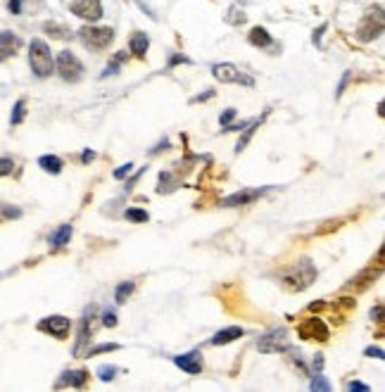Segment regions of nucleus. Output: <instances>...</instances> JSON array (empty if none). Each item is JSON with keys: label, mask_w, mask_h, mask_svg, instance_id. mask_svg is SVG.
I'll use <instances>...</instances> for the list:
<instances>
[{"label": "nucleus", "mask_w": 385, "mask_h": 392, "mask_svg": "<svg viewBox=\"0 0 385 392\" xmlns=\"http://www.w3.org/2000/svg\"><path fill=\"white\" fill-rule=\"evenodd\" d=\"M326 31V24H321V29L319 31H314V38H311V41H314L316 45H319V41H321V33Z\"/></svg>", "instance_id": "58836bf2"}, {"label": "nucleus", "mask_w": 385, "mask_h": 392, "mask_svg": "<svg viewBox=\"0 0 385 392\" xmlns=\"http://www.w3.org/2000/svg\"><path fill=\"white\" fill-rule=\"evenodd\" d=\"M58 72L60 76L65 79V81L74 83L79 79L83 76V65L79 62V58L74 53H69V50H62L58 55Z\"/></svg>", "instance_id": "423d86ee"}, {"label": "nucleus", "mask_w": 385, "mask_h": 392, "mask_svg": "<svg viewBox=\"0 0 385 392\" xmlns=\"http://www.w3.org/2000/svg\"><path fill=\"white\" fill-rule=\"evenodd\" d=\"M226 22H229V24H243V22H245V13H243V10H238V8H231Z\"/></svg>", "instance_id": "a878e982"}, {"label": "nucleus", "mask_w": 385, "mask_h": 392, "mask_svg": "<svg viewBox=\"0 0 385 392\" xmlns=\"http://www.w3.org/2000/svg\"><path fill=\"white\" fill-rule=\"evenodd\" d=\"M174 364H177L179 368H183L186 373H190V376H197V373L202 371V354L200 352L179 354V357H174Z\"/></svg>", "instance_id": "f8f14e48"}, {"label": "nucleus", "mask_w": 385, "mask_h": 392, "mask_svg": "<svg viewBox=\"0 0 385 392\" xmlns=\"http://www.w3.org/2000/svg\"><path fill=\"white\" fill-rule=\"evenodd\" d=\"M93 314H95V307H90L86 314H83L81 328H79V338H76V345H74V354H79V352H81V345L88 340V335H90V319H93Z\"/></svg>", "instance_id": "dca6fc26"}, {"label": "nucleus", "mask_w": 385, "mask_h": 392, "mask_svg": "<svg viewBox=\"0 0 385 392\" xmlns=\"http://www.w3.org/2000/svg\"><path fill=\"white\" fill-rule=\"evenodd\" d=\"M86 380H88V371H83V368H76V371H65L62 373V378L58 380V388H62V385L81 388V385H86Z\"/></svg>", "instance_id": "4468645a"}, {"label": "nucleus", "mask_w": 385, "mask_h": 392, "mask_svg": "<svg viewBox=\"0 0 385 392\" xmlns=\"http://www.w3.org/2000/svg\"><path fill=\"white\" fill-rule=\"evenodd\" d=\"M250 43L254 45V48H271V45H274L269 31L262 29V26H254V29L250 31Z\"/></svg>", "instance_id": "a211bd4d"}, {"label": "nucleus", "mask_w": 385, "mask_h": 392, "mask_svg": "<svg viewBox=\"0 0 385 392\" xmlns=\"http://www.w3.org/2000/svg\"><path fill=\"white\" fill-rule=\"evenodd\" d=\"M126 219L129 221H138V224H145L150 217H148V212H145V209H126Z\"/></svg>", "instance_id": "393cba45"}, {"label": "nucleus", "mask_w": 385, "mask_h": 392, "mask_svg": "<svg viewBox=\"0 0 385 392\" xmlns=\"http://www.w3.org/2000/svg\"><path fill=\"white\" fill-rule=\"evenodd\" d=\"M267 190H269V188H250V190L234 193V195H229V197H226V200H222V207H240V204L254 202V200H257V197H262Z\"/></svg>", "instance_id": "9b49d317"}, {"label": "nucleus", "mask_w": 385, "mask_h": 392, "mask_svg": "<svg viewBox=\"0 0 385 392\" xmlns=\"http://www.w3.org/2000/svg\"><path fill=\"white\" fill-rule=\"evenodd\" d=\"M29 65L33 74H36L38 79H45L53 74V55H50V48L48 43H43L41 38H33L31 45H29Z\"/></svg>", "instance_id": "f03ea898"}, {"label": "nucleus", "mask_w": 385, "mask_h": 392, "mask_svg": "<svg viewBox=\"0 0 385 392\" xmlns=\"http://www.w3.org/2000/svg\"><path fill=\"white\" fill-rule=\"evenodd\" d=\"M38 331L53 335V338H58V340H65L72 331V321L67 319V316L55 314V316H48V319H43L38 323Z\"/></svg>", "instance_id": "9d476101"}, {"label": "nucleus", "mask_w": 385, "mask_h": 392, "mask_svg": "<svg viewBox=\"0 0 385 392\" xmlns=\"http://www.w3.org/2000/svg\"><path fill=\"white\" fill-rule=\"evenodd\" d=\"M131 167H133V164H124L122 169H117V172H115V179H124V176L131 172Z\"/></svg>", "instance_id": "72a5a7b5"}, {"label": "nucleus", "mask_w": 385, "mask_h": 392, "mask_svg": "<svg viewBox=\"0 0 385 392\" xmlns=\"http://www.w3.org/2000/svg\"><path fill=\"white\" fill-rule=\"evenodd\" d=\"M314 368H316V371H321V368H324V359H321V354L314 357Z\"/></svg>", "instance_id": "a19ab883"}, {"label": "nucleus", "mask_w": 385, "mask_h": 392, "mask_svg": "<svg viewBox=\"0 0 385 392\" xmlns=\"http://www.w3.org/2000/svg\"><path fill=\"white\" fill-rule=\"evenodd\" d=\"M347 390H357V392H369V385H364V383H359V380H352V383L347 385Z\"/></svg>", "instance_id": "2f4dec72"}, {"label": "nucleus", "mask_w": 385, "mask_h": 392, "mask_svg": "<svg viewBox=\"0 0 385 392\" xmlns=\"http://www.w3.org/2000/svg\"><path fill=\"white\" fill-rule=\"evenodd\" d=\"M212 90H209V93H205V95H197V98H192V102H202V100H209V98H212Z\"/></svg>", "instance_id": "79ce46f5"}, {"label": "nucleus", "mask_w": 385, "mask_h": 392, "mask_svg": "<svg viewBox=\"0 0 385 392\" xmlns=\"http://www.w3.org/2000/svg\"><path fill=\"white\" fill-rule=\"evenodd\" d=\"M133 291H136V283H133V281L122 283V286L117 288V293H115L117 304H124V302H126V300L131 297V293H133Z\"/></svg>", "instance_id": "412c9836"}, {"label": "nucleus", "mask_w": 385, "mask_h": 392, "mask_svg": "<svg viewBox=\"0 0 385 392\" xmlns=\"http://www.w3.org/2000/svg\"><path fill=\"white\" fill-rule=\"evenodd\" d=\"M257 348L262 354H279V352L290 350V340H288L286 328H276V331L267 333L264 338H259Z\"/></svg>", "instance_id": "39448f33"}, {"label": "nucleus", "mask_w": 385, "mask_h": 392, "mask_svg": "<svg viewBox=\"0 0 385 392\" xmlns=\"http://www.w3.org/2000/svg\"><path fill=\"white\" fill-rule=\"evenodd\" d=\"M117 371H119V368L112 366V364H110V366H100V368H98V378H100V380H112V378H115Z\"/></svg>", "instance_id": "cd10ccee"}, {"label": "nucleus", "mask_w": 385, "mask_h": 392, "mask_svg": "<svg viewBox=\"0 0 385 392\" xmlns=\"http://www.w3.org/2000/svg\"><path fill=\"white\" fill-rule=\"evenodd\" d=\"M314 281H316V269L309 259L295 261V264H290L288 269H283V274H281V283L293 293L307 291Z\"/></svg>", "instance_id": "f257e3e1"}, {"label": "nucleus", "mask_w": 385, "mask_h": 392, "mask_svg": "<svg viewBox=\"0 0 385 392\" xmlns=\"http://www.w3.org/2000/svg\"><path fill=\"white\" fill-rule=\"evenodd\" d=\"M19 209H13V207H5L3 209V217H8V219H17V217H19Z\"/></svg>", "instance_id": "f704fd0d"}, {"label": "nucleus", "mask_w": 385, "mask_h": 392, "mask_svg": "<svg viewBox=\"0 0 385 392\" xmlns=\"http://www.w3.org/2000/svg\"><path fill=\"white\" fill-rule=\"evenodd\" d=\"M69 238H72V226L65 224V226H60L58 231L50 233V245L62 247V245H67V243H69Z\"/></svg>", "instance_id": "6ab92c4d"}, {"label": "nucleus", "mask_w": 385, "mask_h": 392, "mask_svg": "<svg viewBox=\"0 0 385 392\" xmlns=\"http://www.w3.org/2000/svg\"><path fill=\"white\" fill-rule=\"evenodd\" d=\"M148 45H150V38H148V33H143V31H136L133 36L129 38V48H131V53L136 58H145Z\"/></svg>", "instance_id": "2eb2a0df"}, {"label": "nucleus", "mask_w": 385, "mask_h": 392, "mask_svg": "<svg viewBox=\"0 0 385 392\" xmlns=\"http://www.w3.org/2000/svg\"><path fill=\"white\" fill-rule=\"evenodd\" d=\"M93 157H95V152L93 150H86V152H83V155H81V162H90V160H93Z\"/></svg>", "instance_id": "ea45409f"}, {"label": "nucleus", "mask_w": 385, "mask_h": 392, "mask_svg": "<svg viewBox=\"0 0 385 392\" xmlns=\"http://www.w3.org/2000/svg\"><path fill=\"white\" fill-rule=\"evenodd\" d=\"M297 333L302 340H319V343H326V340L331 338V331H328L324 319H319V316H309V319H304L297 326Z\"/></svg>", "instance_id": "0eeeda50"}, {"label": "nucleus", "mask_w": 385, "mask_h": 392, "mask_svg": "<svg viewBox=\"0 0 385 392\" xmlns=\"http://www.w3.org/2000/svg\"><path fill=\"white\" fill-rule=\"evenodd\" d=\"M383 33V8L376 5V8L366 10V15L361 17L359 26H357V41L369 43L373 38H378Z\"/></svg>", "instance_id": "7ed1b4c3"}, {"label": "nucleus", "mask_w": 385, "mask_h": 392, "mask_svg": "<svg viewBox=\"0 0 385 392\" xmlns=\"http://www.w3.org/2000/svg\"><path fill=\"white\" fill-rule=\"evenodd\" d=\"M236 117V110H226L224 115H222V119H219V122H222V126H229L231 124V119Z\"/></svg>", "instance_id": "473e14b6"}, {"label": "nucleus", "mask_w": 385, "mask_h": 392, "mask_svg": "<svg viewBox=\"0 0 385 392\" xmlns=\"http://www.w3.org/2000/svg\"><path fill=\"white\" fill-rule=\"evenodd\" d=\"M22 48V38L13 31H0V62L13 58L17 50Z\"/></svg>", "instance_id": "ddd939ff"}, {"label": "nucleus", "mask_w": 385, "mask_h": 392, "mask_svg": "<svg viewBox=\"0 0 385 392\" xmlns=\"http://www.w3.org/2000/svg\"><path fill=\"white\" fill-rule=\"evenodd\" d=\"M83 45H88L90 50H105L107 45L115 41V31L110 26H83L79 31Z\"/></svg>", "instance_id": "20e7f679"}, {"label": "nucleus", "mask_w": 385, "mask_h": 392, "mask_svg": "<svg viewBox=\"0 0 385 392\" xmlns=\"http://www.w3.org/2000/svg\"><path fill=\"white\" fill-rule=\"evenodd\" d=\"M13 169H15V162L10 160V157H0V176L13 174Z\"/></svg>", "instance_id": "c85d7f7f"}, {"label": "nucleus", "mask_w": 385, "mask_h": 392, "mask_svg": "<svg viewBox=\"0 0 385 392\" xmlns=\"http://www.w3.org/2000/svg\"><path fill=\"white\" fill-rule=\"evenodd\" d=\"M115 350H119L117 343H103V345H95L93 350H88V357H95V354H100V352H115Z\"/></svg>", "instance_id": "bb28decb"}, {"label": "nucleus", "mask_w": 385, "mask_h": 392, "mask_svg": "<svg viewBox=\"0 0 385 392\" xmlns=\"http://www.w3.org/2000/svg\"><path fill=\"white\" fill-rule=\"evenodd\" d=\"M179 62H190V60H188V58H183V55H177V58H172V60H169V67L179 65Z\"/></svg>", "instance_id": "4c0bfd02"}, {"label": "nucleus", "mask_w": 385, "mask_h": 392, "mask_svg": "<svg viewBox=\"0 0 385 392\" xmlns=\"http://www.w3.org/2000/svg\"><path fill=\"white\" fill-rule=\"evenodd\" d=\"M103 323L107 328H115L117 326V314L112 309H107V311H103Z\"/></svg>", "instance_id": "c756f323"}, {"label": "nucleus", "mask_w": 385, "mask_h": 392, "mask_svg": "<svg viewBox=\"0 0 385 392\" xmlns=\"http://www.w3.org/2000/svg\"><path fill=\"white\" fill-rule=\"evenodd\" d=\"M238 338H243V328L231 326V328L219 331L212 340H209V343H212V345H229V343H234V340H238Z\"/></svg>", "instance_id": "f3484780"}, {"label": "nucleus", "mask_w": 385, "mask_h": 392, "mask_svg": "<svg viewBox=\"0 0 385 392\" xmlns=\"http://www.w3.org/2000/svg\"><path fill=\"white\" fill-rule=\"evenodd\" d=\"M72 15H76L79 19L86 22H98L103 17V3L100 0H74L69 5Z\"/></svg>", "instance_id": "1a4fd4ad"}, {"label": "nucleus", "mask_w": 385, "mask_h": 392, "mask_svg": "<svg viewBox=\"0 0 385 392\" xmlns=\"http://www.w3.org/2000/svg\"><path fill=\"white\" fill-rule=\"evenodd\" d=\"M126 60V53H117L115 58H112L110 65L105 67V72L100 74V79H107V76H115V74L119 72V67H122V62Z\"/></svg>", "instance_id": "4be33fe9"}, {"label": "nucleus", "mask_w": 385, "mask_h": 392, "mask_svg": "<svg viewBox=\"0 0 385 392\" xmlns=\"http://www.w3.org/2000/svg\"><path fill=\"white\" fill-rule=\"evenodd\" d=\"M309 388L314 390V392H328V390H331V383H328V380L321 376V373H316V376L311 378V385H309Z\"/></svg>", "instance_id": "b1692460"}, {"label": "nucleus", "mask_w": 385, "mask_h": 392, "mask_svg": "<svg viewBox=\"0 0 385 392\" xmlns=\"http://www.w3.org/2000/svg\"><path fill=\"white\" fill-rule=\"evenodd\" d=\"M24 115H26V102L24 100H17L15 102V110H13V117H10V124L17 126V124L24 122Z\"/></svg>", "instance_id": "5701e85b"}, {"label": "nucleus", "mask_w": 385, "mask_h": 392, "mask_svg": "<svg viewBox=\"0 0 385 392\" xmlns=\"http://www.w3.org/2000/svg\"><path fill=\"white\" fill-rule=\"evenodd\" d=\"M45 31H53L55 38H65V36H67V29H65V26H58V24H45Z\"/></svg>", "instance_id": "7c9ffc66"}, {"label": "nucleus", "mask_w": 385, "mask_h": 392, "mask_svg": "<svg viewBox=\"0 0 385 392\" xmlns=\"http://www.w3.org/2000/svg\"><path fill=\"white\" fill-rule=\"evenodd\" d=\"M212 74L217 81L222 83H243V86H254V81L250 76H245L243 72H238L236 65H231V62H224V65H214L212 67Z\"/></svg>", "instance_id": "6e6552de"}, {"label": "nucleus", "mask_w": 385, "mask_h": 392, "mask_svg": "<svg viewBox=\"0 0 385 392\" xmlns=\"http://www.w3.org/2000/svg\"><path fill=\"white\" fill-rule=\"evenodd\" d=\"M364 354H366V357H376V359H383V350H378V348H376V350L369 348V350L364 352Z\"/></svg>", "instance_id": "e433bc0d"}, {"label": "nucleus", "mask_w": 385, "mask_h": 392, "mask_svg": "<svg viewBox=\"0 0 385 392\" xmlns=\"http://www.w3.org/2000/svg\"><path fill=\"white\" fill-rule=\"evenodd\" d=\"M19 10H22V0H10V13L19 15Z\"/></svg>", "instance_id": "c9c22d12"}, {"label": "nucleus", "mask_w": 385, "mask_h": 392, "mask_svg": "<svg viewBox=\"0 0 385 392\" xmlns=\"http://www.w3.org/2000/svg\"><path fill=\"white\" fill-rule=\"evenodd\" d=\"M38 164H41L43 172H50V174H60L62 167H65L60 157H55V155H43L41 160H38Z\"/></svg>", "instance_id": "aec40b11"}]
</instances>
